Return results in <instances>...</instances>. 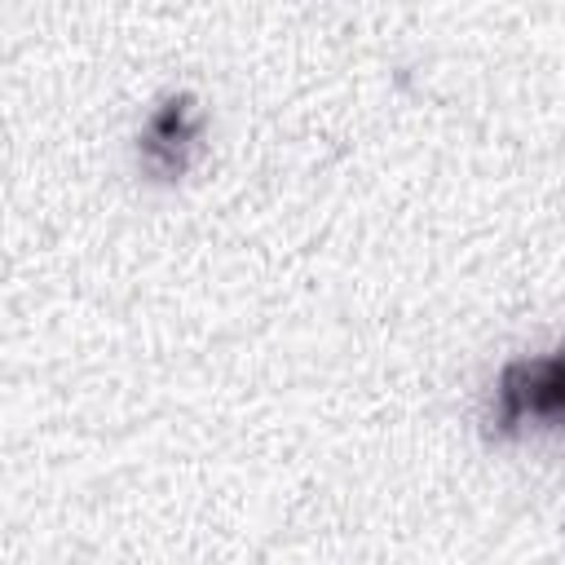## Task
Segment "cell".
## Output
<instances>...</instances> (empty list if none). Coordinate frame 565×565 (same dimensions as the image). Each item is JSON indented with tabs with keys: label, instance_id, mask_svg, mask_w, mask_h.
I'll list each match as a JSON object with an SVG mask.
<instances>
[{
	"label": "cell",
	"instance_id": "obj_3",
	"mask_svg": "<svg viewBox=\"0 0 565 565\" xmlns=\"http://www.w3.org/2000/svg\"><path fill=\"white\" fill-rule=\"evenodd\" d=\"M561 353H565V349H561Z\"/></svg>",
	"mask_w": 565,
	"mask_h": 565
},
{
	"label": "cell",
	"instance_id": "obj_2",
	"mask_svg": "<svg viewBox=\"0 0 565 565\" xmlns=\"http://www.w3.org/2000/svg\"><path fill=\"white\" fill-rule=\"evenodd\" d=\"M207 132V106L199 93L181 88L150 106L137 132V168L150 181H181L203 146Z\"/></svg>",
	"mask_w": 565,
	"mask_h": 565
},
{
	"label": "cell",
	"instance_id": "obj_1",
	"mask_svg": "<svg viewBox=\"0 0 565 565\" xmlns=\"http://www.w3.org/2000/svg\"><path fill=\"white\" fill-rule=\"evenodd\" d=\"M525 424H543V428L565 424V353L561 349L543 358H512L494 380L490 433L512 437Z\"/></svg>",
	"mask_w": 565,
	"mask_h": 565
}]
</instances>
